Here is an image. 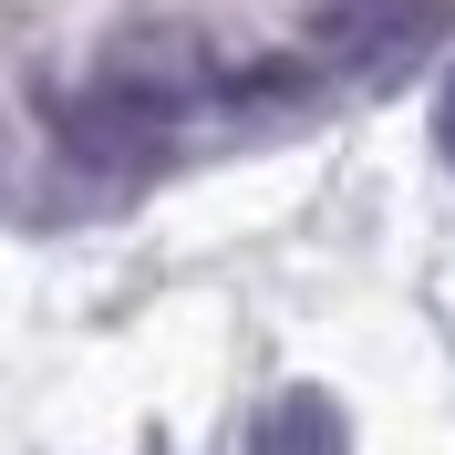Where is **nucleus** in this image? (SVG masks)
<instances>
[{"label":"nucleus","mask_w":455,"mask_h":455,"mask_svg":"<svg viewBox=\"0 0 455 455\" xmlns=\"http://www.w3.org/2000/svg\"><path fill=\"white\" fill-rule=\"evenodd\" d=\"M435 156L455 166V73H445V93H435Z\"/></svg>","instance_id":"7ed1b4c3"},{"label":"nucleus","mask_w":455,"mask_h":455,"mask_svg":"<svg viewBox=\"0 0 455 455\" xmlns=\"http://www.w3.org/2000/svg\"><path fill=\"white\" fill-rule=\"evenodd\" d=\"M249 455H352V414H341L321 383H290V394H269V403H259Z\"/></svg>","instance_id":"f03ea898"},{"label":"nucleus","mask_w":455,"mask_h":455,"mask_svg":"<svg viewBox=\"0 0 455 455\" xmlns=\"http://www.w3.org/2000/svg\"><path fill=\"white\" fill-rule=\"evenodd\" d=\"M197 104H207V52L187 42V31H135V42L104 52V73L73 93L62 145L93 156V166H145Z\"/></svg>","instance_id":"f257e3e1"}]
</instances>
